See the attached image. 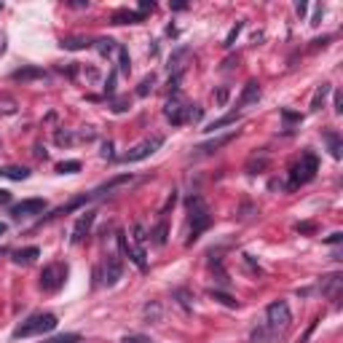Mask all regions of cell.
<instances>
[{
  "label": "cell",
  "instance_id": "15",
  "mask_svg": "<svg viewBox=\"0 0 343 343\" xmlns=\"http://www.w3.org/2000/svg\"><path fill=\"white\" fill-rule=\"evenodd\" d=\"M322 137L327 139V147H330V155H332V158H340L343 142H340V134H338V131H335V129H324Z\"/></svg>",
  "mask_w": 343,
  "mask_h": 343
},
{
  "label": "cell",
  "instance_id": "18",
  "mask_svg": "<svg viewBox=\"0 0 343 343\" xmlns=\"http://www.w3.org/2000/svg\"><path fill=\"white\" fill-rule=\"evenodd\" d=\"M332 91V86L330 83H322L319 89L314 91V97H311V110H322L324 107V99H327V94Z\"/></svg>",
  "mask_w": 343,
  "mask_h": 343
},
{
  "label": "cell",
  "instance_id": "42",
  "mask_svg": "<svg viewBox=\"0 0 343 343\" xmlns=\"http://www.w3.org/2000/svg\"><path fill=\"white\" fill-rule=\"evenodd\" d=\"M282 118H284L287 123H300V115L292 113V110H282Z\"/></svg>",
  "mask_w": 343,
  "mask_h": 343
},
{
  "label": "cell",
  "instance_id": "19",
  "mask_svg": "<svg viewBox=\"0 0 343 343\" xmlns=\"http://www.w3.org/2000/svg\"><path fill=\"white\" fill-rule=\"evenodd\" d=\"M59 46H62L65 51H83V49H89V46H91V41H89V38H81V35H78V38H65Z\"/></svg>",
  "mask_w": 343,
  "mask_h": 343
},
{
  "label": "cell",
  "instance_id": "9",
  "mask_svg": "<svg viewBox=\"0 0 343 343\" xmlns=\"http://www.w3.org/2000/svg\"><path fill=\"white\" fill-rule=\"evenodd\" d=\"M94 220H97V212H91V209H89V212H83L81 217H78L70 241H73V244H81V241L89 236V231H91V225H94Z\"/></svg>",
  "mask_w": 343,
  "mask_h": 343
},
{
  "label": "cell",
  "instance_id": "29",
  "mask_svg": "<svg viewBox=\"0 0 343 343\" xmlns=\"http://www.w3.org/2000/svg\"><path fill=\"white\" fill-rule=\"evenodd\" d=\"M241 30H244V22H236V25H233V27H231V33H228V35H225V43H223V46H225V49H231V46H233V43H236V38H239V33H241Z\"/></svg>",
  "mask_w": 343,
  "mask_h": 343
},
{
  "label": "cell",
  "instance_id": "12",
  "mask_svg": "<svg viewBox=\"0 0 343 343\" xmlns=\"http://www.w3.org/2000/svg\"><path fill=\"white\" fill-rule=\"evenodd\" d=\"M163 115L169 118L172 126H183V123H185V105L177 97H172L166 102V107H163Z\"/></svg>",
  "mask_w": 343,
  "mask_h": 343
},
{
  "label": "cell",
  "instance_id": "37",
  "mask_svg": "<svg viewBox=\"0 0 343 343\" xmlns=\"http://www.w3.org/2000/svg\"><path fill=\"white\" fill-rule=\"evenodd\" d=\"M145 239H147V233H145V228H142V225H134V244H139V247H142L145 244Z\"/></svg>",
  "mask_w": 343,
  "mask_h": 343
},
{
  "label": "cell",
  "instance_id": "53",
  "mask_svg": "<svg viewBox=\"0 0 343 343\" xmlns=\"http://www.w3.org/2000/svg\"><path fill=\"white\" fill-rule=\"evenodd\" d=\"M6 231H9V225H6V223H0V236H3Z\"/></svg>",
  "mask_w": 343,
  "mask_h": 343
},
{
  "label": "cell",
  "instance_id": "35",
  "mask_svg": "<svg viewBox=\"0 0 343 343\" xmlns=\"http://www.w3.org/2000/svg\"><path fill=\"white\" fill-rule=\"evenodd\" d=\"M145 316H147V319H153V322H158V316H161V306H158V303H150V306H145Z\"/></svg>",
  "mask_w": 343,
  "mask_h": 343
},
{
  "label": "cell",
  "instance_id": "49",
  "mask_svg": "<svg viewBox=\"0 0 343 343\" xmlns=\"http://www.w3.org/2000/svg\"><path fill=\"white\" fill-rule=\"evenodd\" d=\"M11 201V193L9 191H0V204H9Z\"/></svg>",
  "mask_w": 343,
  "mask_h": 343
},
{
  "label": "cell",
  "instance_id": "25",
  "mask_svg": "<svg viewBox=\"0 0 343 343\" xmlns=\"http://www.w3.org/2000/svg\"><path fill=\"white\" fill-rule=\"evenodd\" d=\"M118 70H121L123 75H129V73H131V59H129L126 46H118Z\"/></svg>",
  "mask_w": 343,
  "mask_h": 343
},
{
  "label": "cell",
  "instance_id": "40",
  "mask_svg": "<svg viewBox=\"0 0 343 343\" xmlns=\"http://www.w3.org/2000/svg\"><path fill=\"white\" fill-rule=\"evenodd\" d=\"M295 231H298V233H314L316 225L314 223H298V225H295Z\"/></svg>",
  "mask_w": 343,
  "mask_h": 343
},
{
  "label": "cell",
  "instance_id": "24",
  "mask_svg": "<svg viewBox=\"0 0 343 343\" xmlns=\"http://www.w3.org/2000/svg\"><path fill=\"white\" fill-rule=\"evenodd\" d=\"M3 177L22 183V180H27V177H30V169H27V166H6V169H3Z\"/></svg>",
  "mask_w": 343,
  "mask_h": 343
},
{
  "label": "cell",
  "instance_id": "5",
  "mask_svg": "<svg viewBox=\"0 0 343 343\" xmlns=\"http://www.w3.org/2000/svg\"><path fill=\"white\" fill-rule=\"evenodd\" d=\"M67 279V266L65 263H49L41 271V290L43 292H57Z\"/></svg>",
  "mask_w": 343,
  "mask_h": 343
},
{
  "label": "cell",
  "instance_id": "32",
  "mask_svg": "<svg viewBox=\"0 0 343 343\" xmlns=\"http://www.w3.org/2000/svg\"><path fill=\"white\" fill-rule=\"evenodd\" d=\"M212 298L220 300V303H225L228 308H236V306H239V300H233L231 295H225V292H220V290H212Z\"/></svg>",
  "mask_w": 343,
  "mask_h": 343
},
{
  "label": "cell",
  "instance_id": "39",
  "mask_svg": "<svg viewBox=\"0 0 343 343\" xmlns=\"http://www.w3.org/2000/svg\"><path fill=\"white\" fill-rule=\"evenodd\" d=\"M99 155H102V158H115V153H113V142H110V139H105V142H102V150H99Z\"/></svg>",
  "mask_w": 343,
  "mask_h": 343
},
{
  "label": "cell",
  "instance_id": "51",
  "mask_svg": "<svg viewBox=\"0 0 343 343\" xmlns=\"http://www.w3.org/2000/svg\"><path fill=\"white\" fill-rule=\"evenodd\" d=\"M3 54H6V35L0 33V57H3Z\"/></svg>",
  "mask_w": 343,
  "mask_h": 343
},
{
  "label": "cell",
  "instance_id": "3",
  "mask_svg": "<svg viewBox=\"0 0 343 343\" xmlns=\"http://www.w3.org/2000/svg\"><path fill=\"white\" fill-rule=\"evenodd\" d=\"M54 327H57V316L49 314V311H41V314H33L30 319H25V322L14 330V338H33V335L51 332Z\"/></svg>",
  "mask_w": 343,
  "mask_h": 343
},
{
  "label": "cell",
  "instance_id": "46",
  "mask_svg": "<svg viewBox=\"0 0 343 343\" xmlns=\"http://www.w3.org/2000/svg\"><path fill=\"white\" fill-rule=\"evenodd\" d=\"M295 14H298V17L303 19V17L308 14V6H306V3H298V6H295Z\"/></svg>",
  "mask_w": 343,
  "mask_h": 343
},
{
  "label": "cell",
  "instance_id": "44",
  "mask_svg": "<svg viewBox=\"0 0 343 343\" xmlns=\"http://www.w3.org/2000/svg\"><path fill=\"white\" fill-rule=\"evenodd\" d=\"M147 11H155V3H150V0H139V14H147Z\"/></svg>",
  "mask_w": 343,
  "mask_h": 343
},
{
  "label": "cell",
  "instance_id": "34",
  "mask_svg": "<svg viewBox=\"0 0 343 343\" xmlns=\"http://www.w3.org/2000/svg\"><path fill=\"white\" fill-rule=\"evenodd\" d=\"M228 97H231V89H228V86H220V89L215 91V102H217V105H225V102H228Z\"/></svg>",
  "mask_w": 343,
  "mask_h": 343
},
{
  "label": "cell",
  "instance_id": "27",
  "mask_svg": "<svg viewBox=\"0 0 343 343\" xmlns=\"http://www.w3.org/2000/svg\"><path fill=\"white\" fill-rule=\"evenodd\" d=\"M153 83H155V75H153V73H150V75H145L142 81H139V86H137V97H147V94H150Z\"/></svg>",
  "mask_w": 343,
  "mask_h": 343
},
{
  "label": "cell",
  "instance_id": "10",
  "mask_svg": "<svg viewBox=\"0 0 343 343\" xmlns=\"http://www.w3.org/2000/svg\"><path fill=\"white\" fill-rule=\"evenodd\" d=\"M46 209V199H25L19 204L11 207V215L14 217H25V215H41Z\"/></svg>",
  "mask_w": 343,
  "mask_h": 343
},
{
  "label": "cell",
  "instance_id": "28",
  "mask_svg": "<svg viewBox=\"0 0 343 343\" xmlns=\"http://www.w3.org/2000/svg\"><path fill=\"white\" fill-rule=\"evenodd\" d=\"M57 172L59 175H75V172H81V161H62L57 163Z\"/></svg>",
  "mask_w": 343,
  "mask_h": 343
},
{
  "label": "cell",
  "instance_id": "31",
  "mask_svg": "<svg viewBox=\"0 0 343 343\" xmlns=\"http://www.w3.org/2000/svg\"><path fill=\"white\" fill-rule=\"evenodd\" d=\"M46 343H81V335L78 332H65V335H57V338H51Z\"/></svg>",
  "mask_w": 343,
  "mask_h": 343
},
{
  "label": "cell",
  "instance_id": "30",
  "mask_svg": "<svg viewBox=\"0 0 343 343\" xmlns=\"http://www.w3.org/2000/svg\"><path fill=\"white\" fill-rule=\"evenodd\" d=\"M175 298L180 300V306H183V308H188V311L193 308V295H191L188 290H175Z\"/></svg>",
  "mask_w": 343,
  "mask_h": 343
},
{
  "label": "cell",
  "instance_id": "4",
  "mask_svg": "<svg viewBox=\"0 0 343 343\" xmlns=\"http://www.w3.org/2000/svg\"><path fill=\"white\" fill-rule=\"evenodd\" d=\"M266 319H268V332L276 335V332H284L292 322V314H290V306L287 300H274L271 306L266 308Z\"/></svg>",
  "mask_w": 343,
  "mask_h": 343
},
{
  "label": "cell",
  "instance_id": "26",
  "mask_svg": "<svg viewBox=\"0 0 343 343\" xmlns=\"http://www.w3.org/2000/svg\"><path fill=\"white\" fill-rule=\"evenodd\" d=\"M201 118H204L201 105H185V121H188V123H199Z\"/></svg>",
  "mask_w": 343,
  "mask_h": 343
},
{
  "label": "cell",
  "instance_id": "7",
  "mask_svg": "<svg viewBox=\"0 0 343 343\" xmlns=\"http://www.w3.org/2000/svg\"><path fill=\"white\" fill-rule=\"evenodd\" d=\"M118 247H121V252L129 257L131 263L139 268V271H147V263H145V249L139 247V244H134V241H129L126 239V233H121L118 231Z\"/></svg>",
  "mask_w": 343,
  "mask_h": 343
},
{
  "label": "cell",
  "instance_id": "54",
  "mask_svg": "<svg viewBox=\"0 0 343 343\" xmlns=\"http://www.w3.org/2000/svg\"><path fill=\"white\" fill-rule=\"evenodd\" d=\"M0 9H3V3H0Z\"/></svg>",
  "mask_w": 343,
  "mask_h": 343
},
{
  "label": "cell",
  "instance_id": "20",
  "mask_svg": "<svg viewBox=\"0 0 343 343\" xmlns=\"http://www.w3.org/2000/svg\"><path fill=\"white\" fill-rule=\"evenodd\" d=\"M239 110H233V113H225V115H220V118H217V121H212V123H209V126L204 129V131H217V129H223V126H231V123H236L239 121Z\"/></svg>",
  "mask_w": 343,
  "mask_h": 343
},
{
  "label": "cell",
  "instance_id": "41",
  "mask_svg": "<svg viewBox=\"0 0 343 343\" xmlns=\"http://www.w3.org/2000/svg\"><path fill=\"white\" fill-rule=\"evenodd\" d=\"M123 343H153L150 338H145V335H126Z\"/></svg>",
  "mask_w": 343,
  "mask_h": 343
},
{
  "label": "cell",
  "instance_id": "45",
  "mask_svg": "<svg viewBox=\"0 0 343 343\" xmlns=\"http://www.w3.org/2000/svg\"><path fill=\"white\" fill-rule=\"evenodd\" d=\"M335 113H343V94L335 91Z\"/></svg>",
  "mask_w": 343,
  "mask_h": 343
},
{
  "label": "cell",
  "instance_id": "21",
  "mask_svg": "<svg viewBox=\"0 0 343 343\" xmlns=\"http://www.w3.org/2000/svg\"><path fill=\"white\" fill-rule=\"evenodd\" d=\"M343 282V276L340 274H332V276H327L324 279V284H322V292L324 295H330V298H338V287Z\"/></svg>",
  "mask_w": 343,
  "mask_h": 343
},
{
  "label": "cell",
  "instance_id": "43",
  "mask_svg": "<svg viewBox=\"0 0 343 343\" xmlns=\"http://www.w3.org/2000/svg\"><path fill=\"white\" fill-rule=\"evenodd\" d=\"M105 91H107V94H113V91H115V73L107 75V81H105Z\"/></svg>",
  "mask_w": 343,
  "mask_h": 343
},
{
  "label": "cell",
  "instance_id": "52",
  "mask_svg": "<svg viewBox=\"0 0 343 343\" xmlns=\"http://www.w3.org/2000/svg\"><path fill=\"white\" fill-rule=\"evenodd\" d=\"M35 155H38V158H46V155H49V153H46L41 145H38V147H35Z\"/></svg>",
  "mask_w": 343,
  "mask_h": 343
},
{
  "label": "cell",
  "instance_id": "2",
  "mask_svg": "<svg viewBox=\"0 0 343 343\" xmlns=\"http://www.w3.org/2000/svg\"><path fill=\"white\" fill-rule=\"evenodd\" d=\"M316 169H319V161H316V155L306 150V153H300V158L290 166V183H287V188L295 191V188H300V185H306L314 180V175H316Z\"/></svg>",
  "mask_w": 343,
  "mask_h": 343
},
{
  "label": "cell",
  "instance_id": "23",
  "mask_svg": "<svg viewBox=\"0 0 343 343\" xmlns=\"http://www.w3.org/2000/svg\"><path fill=\"white\" fill-rule=\"evenodd\" d=\"M91 46H94V49H97L99 54H102V57H110L113 51H118V46H115L113 38H97V41L91 43Z\"/></svg>",
  "mask_w": 343,
  "mask_h": 343
},
{
  "label": "cell",
  "instance_id": "47",
  "mask_svg": "<svg viewBox=\"0 0 343 343\" xmlns=\"http://www.w3.org/2000/svg\"><path fill=\"white\" fill-rule=\"evenodd\" d=\"M340 239H343V233H330V236H327V244H338Z\"/></svg>",
  "mask_w": 343,
  "mask_h": 343
},
{
  "label": "cell",
  "instance_id": "16",
  "mask_svg": "<svg viewBox=\"0 0 343 343\" xmlns=\"http://www.w3.org/2000/svg\"><path fill=\"white\" fill-rule=\"evenodd\" d=\"M14 81H38V78H46V70L43 67H22V70H14Z\"/></svg>",
  "mask_w": 343,
  "mask_h": 343
},
{
  "label": "cell",
  "instance_id": "6",
  "mask_svg": "<svg viewBox=\"0 0 343 343\" xmlns=\"http://www.w3.org/2000/svg\"><path fill=\"white\" fill-rule=\"evenodd\" d=\"M163 145V137H150V139H142L139 145H134L131 150L123 155V161L126 163H137V161H145L147 155H153L158 147Z\"/></svg>",
  "mask_w": 343,
  "mask_h": 343
},
{
  "label": "cell",
  "instance_id": "13",
  "mask_svg": "<svg viewBox=\"0 0 343 343\" xmlns=\"http://www.w3.org/2000/svg\"><path fill=\"white\" fill-rule=\"evenodd\" d=\"M110 22H113V25H139V22H145V14L129 11V9H118V11H113Z\"/></svg>",
  "mask_w": 343,
  "mask_h": 343
},
{
  "label": "cell",
  "instance_id": "8",
  "mask_svg": "<svg viewBox=\"0 0 343 343\" xmlns=\"http://www.w3.org/2000/svg\"><path fill=\"white\" fill-rule=\"evenodd\" d=\"M123 276V260L118 255H107L105 257V279L102 282L107 284V287H113V284H118V279Z\"/></svg>",
  "mask_w": 343,
  "mask_h": 343
},
{
  "label": "cell",
  "instance_id": "33",
  "mask_svg": "<svg viewBox=\"0 0 343 343\" xmlns=\"http://www.w3.org/2000/svg\"><path fill=\"white\" fill-rule=\"evenodd\" d=\"M266 166H268L266 155H263V158H249L247 161V172H249V175H255V169H266Z\"/></svg>",
  "mask_w": 343,
  "mask_h": 343
},
{
  "label": "cell",
  "instance_id": "50",
  "mask_svg": "<svg viewBox=\"0 0 343 343\" xmlns=\"http://www.w3.org/2000/svg\"><path fill=\"white\" fill-rule=\"evenodd\" d=\"M73 9H89V3H83V0H75V3H70Z\"/></svg>",
  "mask_w": 343,
  "mask_h": 343
},
{
  "label": "cell",
  "instance_id": "11",
  "mask_svg": "<svg viewBox=\"0 0 343 343\" xmlns=\"http://www.w3.org/2000/svg\"><path fill=\"white\" fill-rule=\"evenodd\" d=\"M236 134L239 131L233 129V131H228V134H220V137H215V139H209V142H204V145H199V147H193L196 150V155H212L215 150H220L223 145H228L231 139H236Z\"/></svg>",
  "mask_w": 343,
  "mask_h": 343
},
{
  "label": "cell",
  "instance_id": "36",
  "mask_svg": "<svg viewBox=\"0 0 343 343\" xmlns=\"http://www.w3.org/2000/svg\"><path fill=\"white\" fill-rule=\"evenodd\" d=\"M129 97H121V99H115L113 102V113H123V110H129Z\"/></svg>",
  "mask_w": 343,
  "mask_h": 343
},
{
  "label": "cell",
  "instance_id": "38",
  "mask_svg": "<svg viewBox=\"0 0 343 343\" xmlns=\"http://www.w3.org/2000/svg\"><path fill=\"white\" fill-rule=\"evenodd\" d=\"M73 134L70 131H57V145H73Z\"/></svg>",
  "mask_w": 343,
  "mask_h": 343
},
{
  "label": "cell",
  "instance_id": "17",
  "mask_svg": "<svg viewBox=\"0 0 343 343\" xmlns=\"http://www.w3.org/2000/svg\"><path fill=\"white\" fill-rule=\"evenodd\" d=\"M38 255H41V249H38V247H25V249H17V252H14V263H19V266H30V263H33Z\"/></svg>",
  "mask_w": 343,
  "mask_h": 343
},
{
  "label": "cell",
  "instance_id": "55",
  "mask_svg": "<svg viewBox=\"0 0 343 343\" xmlns=\"http://www.w3.org/2000/svg\"><path fill=\"white\" fill-rule=\"evenodd\" d=\"M0 175H3V169H0Z\"/></svg>",
  "mask_w": 343,
  "mask_h": 343
},
{
  "label": "cell",
  "instance_id": "14",
  "mask_svg": "<svg viewBox=\"0 0 343 343\" xmlns=\"http://www.w3.org/2000/svg\"><path fill=\"white\" fill-rule=\"evenodd\" d=\"M257 99H260V86H257V81H247L244 83V91H241V97H239V102H236V107L255 105Z\"/></svg>",
  "mask_w": 343,
  "mask_h": 343
},
{
  "label": "cell",
  "instance_id": "48",
  "mask_svg": "<svg viewBox=\"0 0 343 343\" xmlns=\"http://www.w3.org/2000/svg\"><path fill=\"white\" fill-rule=\"evenodd\" d=\"M81 139H94V129H86V131H81Z\"/></svg>",
  "mask_w": 343,
  "mask_h": 343
},
{
  "label": "cell",
  "instance_id": "1",
  "mask_svg": "<svg viewBox=\"0 0 343 343\" xmlns=\"http://www.w3.org/2000/svg\"><path fill=\"white\" fill-rule=\"evenodd\" d=\"M185 207H188V220H191V236H188V244H193L201 233H204L209 225H212V212H209L207 201L201 196H188V201H185Z\"/></svg>",
  "mask_w": 343,
  "mask_h": 343
},
{
  "label": "cell",
  "instance_id": "22",
  "mask_svg": "<svg viewBox=\"0 0 343 343\" xmlns=\"http://www.w3.org/2000/svg\"><path fill=\"white\" fill-rule=\"evenodd\" d=\"M166 233H169L166 217H161V220H158V225H155V228H153V233H150V236H153V244L163 247V244H166Z\"/></svg>",
  "mask_w": 343,
  "mask_h": 343
}]
</instances>
